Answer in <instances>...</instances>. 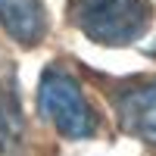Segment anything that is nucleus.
Listing matches in <instances>:
<instances>
[{"label":"nucleus","mask_w":156,"mask_h":156,"mask_svg":"<svg viewBox=\"0 0 156 156\" xmlns=\"http://www.w3.org/2000/svg\"><path fill=\"white\" fill-rule=\"evenodd\" d=\"M72 22L94 44L125 47L147 31L150 3L147 0H75Z\"/></svg>","instance_id":"f257e3e1"},{"label":"nucleus","mask_w":156,"mask_h":156,"mask_svg":"<svg viewBox=\"0 0 156 156\" xmlns=\"http://www.w3.org/2000/svg\"><path fill=\"white\" fill-rule=\"evenodd\" d=\"M37 109H41L44 119L53 122L59 134H66L72 140L90 137L97 131V119L90 112V106L84 103L78 81L69 72H59V69L44 72L41 87H37Z\"/></svg>","instance_id":"f03ea898"},{"label":"nucleus","mask_w":156,"mask_h":156,"mask_svg":"<svg viewBox=\"0 0 156 156\" xmlns=\"http://www.w3.org/2000/svg\"><path fill=\"white\" fill-rule=\"evenodd\" d=\"M115 112H119V125L131 137L156 147V75L128 81L115 94Z\"/></svg>","instance_id":"7ed1b4c3"},{"label":"nucleus","mask_w":156,"mask_h":156,"mask_svg":"<svg viewBox=\"0 0 156 156\" xmlns=\"http://www.w3.org/2000/svg\"><path fill=\"white\" fill-rule=\"evenodd\" d=\"M0 25L9 37L31 47L47 31V12L41 0H0Z\"/></svg>","instance_id":"20e7f679"},{"label":"nucleus","mask_w":156,"mask_h":156,"mask_svg":"<svg viewBox=\"0 0 156 156\" xmlns=\"http://www.w3.org/2000/svg\"><path fill=\"white\" fill-rule=\"evenodd\" d=\"M22 112H19V97L16 87L6 84L3 97H0V150H16L22 140Z\"/></svg>","instance_id":"39448f33"}]
</instances>
